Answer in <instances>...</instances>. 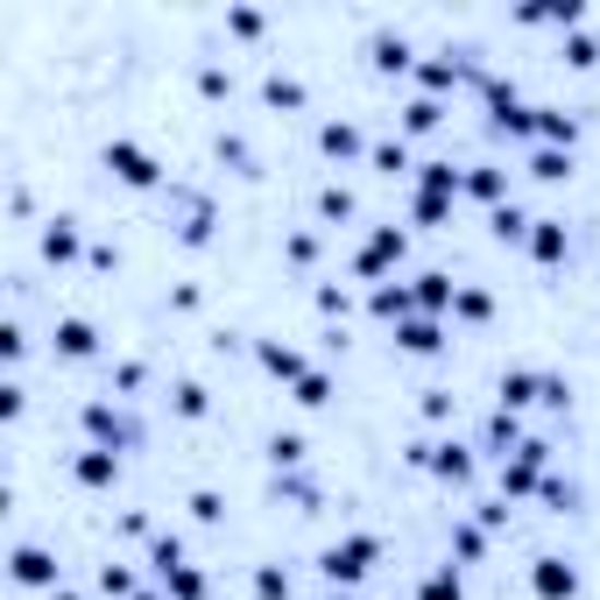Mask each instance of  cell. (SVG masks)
<instances>
[{"mask_svg":"<svg viewBox=\"0 0 600 600\" xmlns=\"http://www.w3.org/2000/svg\"><path fill=\"white\" fill-rule=\"evenodd\" d=\"M530 587H537V600H573L579 593V573L565 559H537L530 565Z\"/></svg>","mask_w":600,"mask_h":600,"instance_id":"obj_2","label":"cell"},{"mask_svg":"<svg viewBox=\"0 0 600 600\" xmlns=\"http://www.w3.org/2000/svg\"><path fill=\"white\" fill-rule=\"evenodd\" d=\"M467 191H473V199H502V177H494V170H473Z\"/></svg>","mask_w":600,"mask_h":600,"instance_id":"obj_20","label":"cell"},{"mask_svg":"<svg viewBox=\"0 0 600 600\" xmlns=\"http://www.w3.org/2000/svg\"><path fill=\"white\" fill-rule=\"evenodd\" d=\"M403 120H410V128H439V99H417V107L403 113Z\"/></svg>","mask_w":600,"mask_h":600,"instance_id":"obj_22","label":"cell"},{"mask_svg":"<svg viewBox=\"0 0 600 600\" xmlns=\"http://www.w3.org/2000/svg\"><path fill=\"white\" fill-rule=\"evenodd\" d=\"M113 473H120V459H113V453H85V459H79V480H85V488H107Z\"/></svg>","mask_w":600,"mask_h":600,"instance_id":"obj_10","label":"cell"},{"mask_svg":"<svg viewBox=\"0 0 600 600\" xmlns=\"http://www.w3.org/2000/svg\"><path fill=\"white\" fill-rule=\"evenodd\" d=\"M43 248H50V262H71V254H79V233H71L64 219H57V227L43 233Z\"/></svg>","mask_w":600,"mask_h":600,"instance_id":"obj_13","label":"cell"},{"mask_svg":"<svg viewBox=\"0 0 600 600\" xmlns=\"http://www.w3.org/2000/svg\"><path fill=\"white\" fill-rule=\"evenodd\" d=\"M374 565V537H347V544L325 551V579H360Z\"/></svg>","mask_w":600,"mask_h":600,"instance_id":"obj_1","label":"cell"},{"mask_svg":"<svg viewBox=\"0 0 600 600\" xmlns=\"http://www.w3.org/2000/svg\"><path fill=\"white\" fill-rule=\"evenodd\" d=\"M502 403H508V410L537 403V382H530V374H502Z\"/></svg>","mask_w":600,"mask_h":600,"instance_id":"obj_14","label":"cell"},{"mask_svg":"<svg viewBox=\"0 0 600 600\" xmlns=\"http://www.w3.org/2000/svg\"><path fill=\"white\" fill-rule=\"evenodd\" d=\"M417 304H431V311L453 304V283H445V276H424V283H417Z\"/></svg>","mask_w":600,"mask_h":600,"instance_id":"obj_15","label":"cell"},{"mask_svg":"<svg viewBox=\"0 0 600 600\" xmlns=\"http://www.w3.org/2000/svg\"><path fill=\"white\" fill-rule=\"evenodd\" d=\"M325 148H333V156H353L360 134H353V128H325Z\"/></svg>","mask_w":600,"mask_h":600,"instance_id":"obj_21","label":"cell"},{"mask_svg":"<svg viewBox=\"0 0 600 600\" xmlns=\"http://www.w3.org/2000/svg\"><path fill=\"white\" fill-rule=\"evenodd\" d=\"M396 254H403V233H396V227H382V233L368 240V254H360V268H368V276H374V268H388V262H396Z\"/></svg>","mask_w":600,"mask_h":600,"instance_id":"obj_7","label":"cell"},{"mask_svg":"<svg viewBox=\"0 0 600 600\" xmlns=\"http://www.w3.org/2000/svg\"><path fill=\"white\" fill-rule=\"evenodd\" d=\"M396 339H403V353H439V325H431V319L396 325Z\"/></svg>","mask_w":600,"mask_h":600,"instance_id":"obj_9","label":"cell"},{"mask_svg":"<svg viewBox=\"0 0 600 600\" xmlns=\"http://www.w3.org/2000/svg\"><path fill=\"white\" fill-rule=\"evenodd\" d=\"M57 347H64L71 360H85V353L99 347V339H93V325H85V319H64V325H57Z\"/></svg>","mask_w":600,"mask_h":600,"instance_id":"obj_8","label":"cell"},{"mask_svg":"<svg viewBox=\"0 0 600 600\" xmlns=\"http://www.w3.org/2000/svg\"><path fill=\"white\" fill-rule=\"evenodd\" d=\"M523 227H530V219H523V213H516V205H508V213H502V219H494V233H502V240H516Z\"/></svg>","mask_w":600,"mask_h":600,"instance_id":"obj_24","label":"cell"},{"mask_svg":"<svg viewBox=\"0 0 600 600\" xmlns=\"http://www.w3.org/2000/svg\"><path fill=\"white\" fill-rule=\"evenodd\" d=\"M537 128H544L551 142H565V148H573V134H579V128H573V120H565V113H544V120H537Z\"/></svg>","mask_w":600,"mask_h":600,"instance_id":"obj_18","label":"cell"},{"mask_svg":"<svg viewBox=\"0 0 600 600\" xmlns=\"http://www.w3.org/2000/svg\"><path fill=\"white\" fill-rule=\"evenodd\" d=\"M14 579H22V587H50V579H57V565H50V551H36V544H22V551H14Z\"/></svg>","mask_w":600,"mask_h":600,"instance_id":"obj_5","label":"cell"},{"mask_svg":"<svg viewBox=\"0 0 600 600\" xmlns=\"http://www.w3.org/2000/svg\"><path fill=\"white\" fill-rule=\"evenodd\" d=\"M431 467H439L445 480H459V473H467V453H453V445H445V453H439V459H431Z\"/></svg>","mask_w":600,"mask_h":600,"instance_id":"obj_23","label":"cell"},{"mask_svg":"<svg viewBox=\"0 0 600 600\" xmlns=\"http://www.w3.org/2000/svg\"><path fill=\"white\" fill-rule=\"evenodd\" d=\"M156 565H163V579H170V593H177V600H199V593H205V579L191 573L184 559H177V544H156Z\"/></svg>","mask_w":600,"mask_h":600,"instance_id":"obj_4","label":"cell"},{"mask_svg":"<svg viewBox=\"0 0 600 600\" xmlns=\"http://www.w3.org/2000/svg\"><path fill=\"white\" fill-rule=\"evenodd\" d=\"M417 600H467V593H459V573L445 565V573H431L424 587H417Z\"/></svg>","mask_w":600,"mask_h":600,"instance_id":"obj_11","label":"cell"},{"mask_svg":"<svg viewBox=\"0 0 600 600\" xmlns=\"http://www.w3.org/2000/svg\"><path fill=\"white\" fill-rule=\"evenodd\" d=\"M325 396H333V388H325V374H304V382H297V403H311V410H319Z\"/></svg>","mask_w":600,"mask_h":600,"instance_id":"obj_17","label":"cell"},{"mask_svg":"<svg viewBox=\"0 0 600 600\" xmlns=\"http://www.w3.org/2000/svg\"><path fill=\"white\" fill-rule=\"evenodd\" d=\"M565 170H573V163H565V156H559V148H544V156H537V163H530V177H565Z\"/></svg>","mask_w":600,"mask_h":600,"instance_id":"obj_19","label":"cell"},{"mask_svg":"<svg viewBox=\"0 0 600 600\" xmlns=\"http://www.w3.org/2000/svg\"><path fill=\"white\" fill-rule=\"evenodd\" d=\"M262 360H268V368H276V374H297V382H304V360H297L290 347H268Z\"/></svg>","mask_w":600,"mask_h":600,"instance_id":"obj_16","label":"cell"},{"mask_svg":"<svg viewBox=\"0 0 600 600\" xmlns=\"http://www.w3.org/2000/svg\"><path fill=\"white\" fill-rule=\"evenodd\" d=\"M424 191H431V199H453V191H459V170H453V163H424Z\"/></svg>","mask_w":600,"mask_h":600,"instance_id":"obj_12","label":"cell"},{"mask_svg":"<svg viewBox=\"0 0 600 600\" xmlns=\"http://www.w3.org/2000/svg\"><path fill=\"white\" fill-rule=\"evenodd\" d=\"M107 170L120 177V184H156V163H148L134 142H107Z\"/></svg>","mask_w":600,"mask_h":600,"instance_id":"obj_3","label":"cell"},{"mask_svg":"<svg viewBox=\"0 0 600 600\" xmlns=\"http://www.w3.org/2000/svg\"><path fill=\"white\" fill-rule=\"evenodd\" d=\"M530 254H537V262H565V227H559V219H537Z\"/></svg>","mask_w":600,"mask_h":600,"instance_id":"obj_6","label":"cell"}]
</instances>
